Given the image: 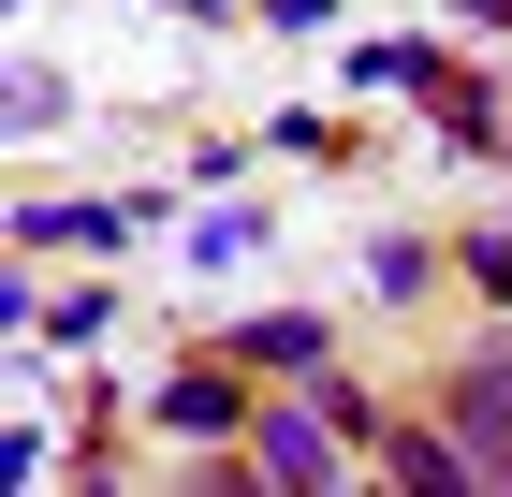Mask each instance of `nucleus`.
I'll use <instances>...</instances> for the list:
<instances>
[{"mask_svg": "<svg viewBox=\"0 0 512 497\" xmlns=\"http://www.w3.org/2000/svg\"><path fill=\"white\" fill-rule=\"evenodd\" d=\"M249 410H264V395H249V366H235V351H176V366L132 395V424H147L161 454H235V439H249Z\"/></svg>", "mask_w": 512, "mask_h": 497, "instance_id": "obj_1", "label": "nucleus"}, {"mask_svg": "<svg viewBox=\"0 0 512 497\" xmlns=\"http://www.w3.org/2000/svg\"><path fill=\"white\" fill-rule=\"evenodd\" d=\"M352 468H366V439L322 410V381H278L264 410H249V483H308L322 497V483H352Z\"/></svg>", "mask_w": 512, "mask_h": 497, "instance_id": "obj_2", "label": "nucleus"}, {"mask_svg": "<svg viewBox=\"0 0 512 497\" xmlns=\"http://www.w3.org/2000/svg\"><path fill=\"white\" fill-rule=\"evenodd\" d=\"M439 410H454V439L483 454V483H512V337L454 351V366H439Z\"/></svg>", "mask_w": 512, "mask_h": 497, "instance_id": "obj_3", "label": "nucleus"}, {"mask_svg": "<svg viewBox=\"0 0 512 497\" xmlns=\"http://www.w3.org/2000/svg\"><path fill=\"white\" fill-rule=\"evenodd\" d=\"M220 351H235L249 381H322L337 366V322L322 307H249V322H220Z\"/></svg>", "mask_w": 512, "mask_h": 497, "instance_id": "obj_4", "label": "nucleus"}, {"mask_svg": "<svg viewBox=\"0 0 512 497\" xmlns=\"http://www.w3.org/2000/svg\"><path fill=\"white\" fill-rule=\"evenodd\" d=\"M337 88H352V103H395V88L439 103V88H454V44H439V30H366L352 59H337Z\"/></svg>", "mask_w": 512, "mask_h": 497, "instance_id": "obj_5", "label": "nucleus"}, {"mask_svg": "<svg viewBox=\"0 0 512 497\" xmlns=\"http://www.w3.org/2000/svg\"><path fill=\"white\" fill-rule=\"evenodd\" d=\"M439 278H454V249H439V234H366V293H381V307H425Z\"/></svg>", "mask_w": 512, "mask_h": 497, "instance_id": "obj_6", "label": "nucleus"}, {"mask_svg": "<svg viewBox=\"0 0 512 497\" xmlns=\"http://www.w3.org/2000/svg\"><path fill=\"white\" fill-rule=\"evenodd\" d=\"M425 117H439V132H454V147H469V161H498V88H483L469 59H454V88H439Z\"/></svg>", "mask_w": 512, "mask_h": 497, "instance_id": "obj_7", "label": "nucleus"}, {"mask_svg": "<svg viewBox=\"0 0 512 497\" xmlns=\"http://www.w3.org/2000/svg\"><path fill=\"white\" fill-rule=\"evenodd\" d=\"M249 249H264V205H205V220H191V264H205V278L249 264Z\"/></svg>", "mask_w": 512, "mask_h": 497, "instance_id": "obj_8", "label": "nucleus"}, {"mask_svg": "<svg viewBox=\"0 0 512 497\" xmlns=\"http://www.w3.org/2000/svg\"><path fill=\"white\" fill-rule=\"evenodd\" d=\"M118 322V293H30V337H59V351H88Z\"/></svg>", "mask_w": 512, "mask_h": 497, "instance_id": "obj_9", "label": "nucleus"}, {"mask_svg": "<svg viewBox=\"0 0 512 497\" xmlns=\"http://www.w3.org/2000/svg\"><path fill=\"white\" fill-rule=\"evenodd\" d=\"M59 117H74V88H59V74H44V59H30V74H15V147H44Z\"/></svg>", "mask_w": 512, "mask_h": 497, "instance_id": "obj_10", "label": "nucleus"}, {"mask_svg": "<svg viewBox=\"0 0 512 497\" xmlns=\"http://www.w3.org/2000/svg\"><path fill=\"white\" fill-rule=\"evenodd\" d=\"M454 278H469L483 307H512V220H498V234H469V249H454Z\"/></svg>", "mask_w": 512, "mask_h": 497, "instance_id": "obj_11", "label": "nucleus"}, {"mask_svg": "<svg viewBox=\"0 0 512 497\" xmlns=\"http://www.w3.org/2000/svg\"><path fill=\"white\" fill-rule=\"evenodd\" d=\"M322 15H337V0H264V30H322Z\"/></svg>", "mask_w": 512, "mask_h": 497, "instance_id": "obj_12", "label": "nucleus"}, {"mask_svg": "<svg viewBox=\"0 0 512 497\" xmlns=\"http://www.w3.org/2000/svg\"><path fill=\"white\" fill-rule=\"evenodd\" d=\"M454 15H469V30H512V0H454Z\"/></svg>", "mask_w": 512, "mask_h": 497, "instance_id": "obj_13", "label": "nucleus"}, {"mask_svg": "<svg viewBox=\"0 0 512 497\" xmlns=\"http://www.w3.org/2000/svg\"><path fill=\"white\" fill-rule=\"evenodd\" d=\"M191 15H235V0H191Z\"/></svg>", "mask_w": 512, "mask_h": 497, "instance_id": "obj_14", "label": "nucleus"}]
</instances>
